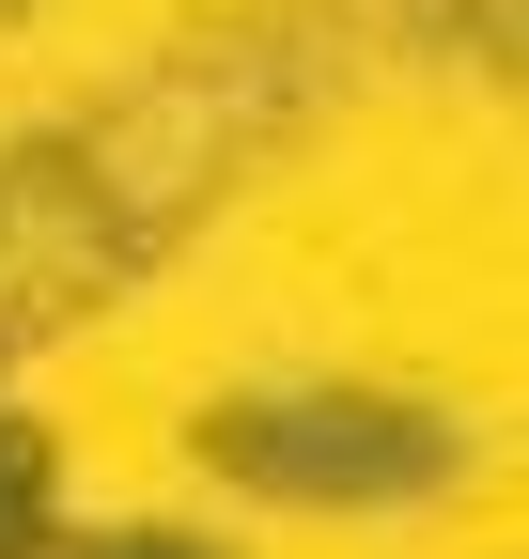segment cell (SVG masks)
I'll return each mask as SVG.
<instances>
[{
	"label": "cell",
	"instance_id": "1",
	"mask_svg": "<svg viewBox=\"0 0 529 559\" xmlns=\"http://www.w3.org/2000/svg\"><path fill=\"white\" fill-rule=\"evenodd\" d=\"M32 513H47V451H32V436H0V559L32 544Z\"/></svg>",
	"mask_w": 529,
	"mask_h": 559
},
{
	"label": "cell",
	"instance_id": "2",
	"mask_svg": "<svg viewBox=\"0 0 529 559\" xmlns=\"http://www.w3.org/2000/svg\"><path fill=\"white\" fill-rule=\"evenodd\" d=\"M94 559H187V544H94Z\"/></svg>",
	"mask_w": 529,
	"mask_h": 559
}]
</instances>
